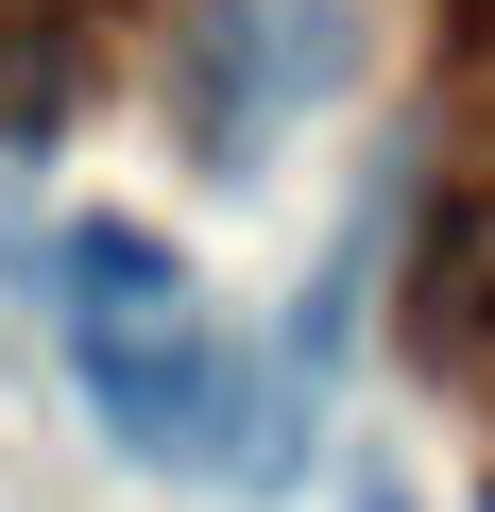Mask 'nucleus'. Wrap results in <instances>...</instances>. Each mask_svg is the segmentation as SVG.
<instances>
[{"mask_svg": "<svg viewBox=\"0 0 495 512\" xmlns=\"http://www.w3.org/2000/svg\"><path fill=\"white\" fill-rule=\"evenodd\" d=\"M69 291H188V256L154 222H69Z\"/></svg>", "mask_w": 495, "mask_h": 512, "instance_id": "nucleus-1", "label": "nucleus"}, {"mask_svg": "<svg viewBox=\"0 0 495 512\" xmlns=\"http://www.w3.org/2000/svg\"><path fill=\"white\" fill-rule=\"evenodd\" d=\"M342 512H410V495H393V478H359V495H342Z\"/></svg>", "mask_w": 495, "mask_h": 512, "instance_id": "nucleus-2", "label": "nucleus"}]
</instances>
